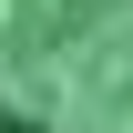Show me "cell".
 Listing matches in <instances>:
<instances>
[{
	"label": "cell",
	"instance_id": "6da1fadb",
	"mask_svg": "<svg viewBox=\"0 0 133 133\" xmlns=\"http://www.w3.org/2000/svg\"><path fill=\"white\" fill-rule=\"evenodd\" d=\"M0 133H133V0H0Z\"/></svg>",
	"mask_w": 133,
	"mask_h": 133
}]
</instances>
